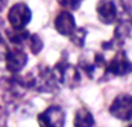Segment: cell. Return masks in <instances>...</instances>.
Wrapping results in <instances>:
<instances>
[{"label": "cell", "mask_w": 132, "mask_h": 127, "mask_svg": "<svg viewBox=\"0 0 132 127\" xmlns=\"http://www.w3.org/2000/svg\"><path fill=\"white\" fill-rule=\"evenodd\" d=\"M29 89H34L38 92L53 94L58 90V81L53 73V69L48 65L40 64L25 75Z\"/></svg>", "instance_id": "obj_1"}, {"label": "cell", "mask_w": 132, "mask_h": 127, "mask_svg": "<svg viewBox=\"0 0 132 127\" xmlns=\"http://www.w3.org/2000/svg\"><path fill=\"white\" fill-rule=\"evenodd\" d=\"M52 69L59 85H65L69 89H74L80 84V72L77 67L69 63L67 58H61Z\"/></svg>", "instance_id": "obj_2"}, {"label": "cell", "mask_w": 132, "mask_h": 127, "mask_svg": "<svg viewBox=\"0 0 132 127\" xmlns=\"http://www.w3.org/2000/svg\"><path fill=\"white\" fill-rule=\"evenodd\" d=\"M79 64H80V69L84 70L85 74L93 80H96V79L101 80L103 78L108 77V73H106L108 62L104 59L100 53H94L93 57L90 58L80 57Z\"/></svg>", "instance_id": "obj_3"}, {"label": "cell", "mask_w": 132, "mask_h": 127, "mask_svg": "<svg viewBox=\"0 0 132 127\" xmlns=\"http://www.w3.org/2000/svg\"><path fill=\"white\" fill-rule=\"evenodd\" d=\"M109 112L112 117L121 121L132 120V95L120 94L117 95L109 107Z\"/></svg>", "instance_id": "obj_4"}, {"label": "cell", "mask_w": 132, "mask_h": 127, "mask_svg": "<svg viewBox=\"0 0 132 127\" xmlns=\"http://www.w3.org/2000/svg\"><path fill=\"white\" fill-rule=\"evenodd\" d=\"M40 127H64L65 112L58 105H51L37 116Z\"/></svg>", "instance_id": "obj_5"}, {"label": "cell", "mask_w": 132, "mask_h": 127, "mask_svg": "<svg viewBox=\"0 0 132 127\" xmlns=\"http://www.w3.org/2000/svg\"><path fill=\"white\" fill-rule=\"evenodd\" d=\"M32 19V11L25 3H16L7 12V20L12 29H25Z\"/></svg>", "instance_id": "obj_6"}, {"label": "cell", "mask_w": 132, "mask_h": 127, "mask_svg": "<svg viewBox=\"0 0 132 127\" xmlns=\"http://www.w3.org/2000/svg\"><path fill=\"white\" fill-rule=\"evenodd\" d=\"M108 77H126L132 73V62L128 59L125 51H119L114 57L111 58L108 68H106Z\"/></svg>", "instance_id": "obj_7"}, {"label": "cell", "mask_w": 132, "mask_h": 127, "mask_svg": "<svg viewBox=\"0 0 132 127\" xmlns=\"http://www.w3.org/2000/svg\"><path fill=\"white\" fill-rule=\"evenodd\" d=\"M5 65L6 69L11 74H19L27 64V54L20 47H12L9 48V51L5 56Z\"/></svg>", "instance_id": "obj_8"}, {"label": "cell", "mask_w": 132, "mask_h": 127, "mask_svg": "<svg viewBox=\"0 0 132 127\" xmlns=\"http://www.w3.org/2000/svg\"><path fill=\"white\" fill-rule=\"evenodd\" d=\"M96 14L100 22L104 25H111L117 21L119 11L114 0H99L96 4Z\"/></svg>", "instance_id": "obj_9"}, {"label": "cell", "mask_w": 132, "mask_h": 127, "mask_svg": "<svg viewBox=\"0 0 132 127\" xmlns=\"http://www.w3.org/2000/svg\"><path fill=\"white\" fill-rule=\"evenodd\" d=\"M131 21H120V22L116 25L115 31H114V36L109 42H104L103 47L105 49H115L119 48L123 45V42L126 41V38L130 37L131 33Z\"/></svg>", "instance_id": "obj_10"}, {"label": "cell", "mask_w": 132, "mask_h": 127, "mask_svg": "<svg viewBox=\"0 0 132 127\" xmlns=\"http://www.w3.org/2000/svg\"><path fill=\"white\" fill-rule=\"evenodd\" d=\"M54 29L62 36H70L77 29L74 16L68 10H63L54 19Z\"/></svg>", "instance_id": "obj_11"}, {"label": "cell", "mask_w": 132, "mask_h": 127, "mask_svg": "<svg viewBox=\"0 0 132 127\" xmlns=\"http://www.w3.org/2000/svg\"><path fill=\"white\" fill-rule=\"evenodd\" d=\"M5 33L9 42L12 43L14 47H20V48L23 43H27L29 37L31 35L26 29H12V27L6 30Z\"/></svg>", "instance_id": "obj_12"}, {"label": "cell", "mask_w": 132, "mask_h": 127, "mask_svg": "<svg viewBox=\"0 0 132 127\" xmlns=\"http://www.w3.org/2000/svg\"><path fill=\"white\" fill-rule=\"evenodd\" d=\"M73 125L74 127H94L95 120L93 114L86 107H80L75 112Z\"/></svg>", "instance_id": "obj_13"}, {"label": "cell", "mask_w": 132, "mask_h": 127, "mask_svg": "<svg viewBox=\"0 0 132 127\" xmlns=\"http://www.w3.org/2000/svg\"><path fill=\"white\" fill-rule=\"evenodd\" d=\"M85 37L86 30L84 27H77L74 32L69 36V40L74 46L81 48V47H84V43H85Z\"/></svg>", "instance_id": "obj_14"}, {"label": "cell", "mask_w": 132, "mask_h": 127, "mask_svg": "<svg viewBox=\"0 0 132 127\" xmlns=\"http://www.w3.org/2000/svg\"><path fill=\"white\" fill-rule=\"evenodd\" d=\"M27 43H29V47H30V51L32 54H38V53L43 49V41L41 38L40 36L37 35V33H31L29 37V41H27Z\"/></svg>", "instance_id": "obj_15"}, {"label": "cell", "mask_w": 132, "mask_h": 127, "mask_svg": "<svg viewBox=\"0 0 132 127\" xmlns=\"http://www.w3.org/2000/svg\"><path fill=\"white\" fill-rule=\"evenodd\" d=\"M81 1L83 0H57V3L59 5L67 9V10H70V11H74V10H78L79 6L81 5Z\"/></svg>", "instance_id": "obj_16"}, {"label": "cell", "mask_w": 132, "mask_h": 127, "mask_svg": "<svg viewBox=\"0 0 132 127\" xmlns=\"http://www.w3.org/2000/svg\"><path fill=\"white\" fill-rule=\"evenodd\" d=\"M7 51H9L7 43H6L5 38L3 37V35L0 33V59H4V58H5Z\"/></svg>", "instance_id": "obj_17"}, {"label": "cell", "mask_w": 132, "mask_h": 127, "mask_svg": "<svg viewBox=\"0 0 132 127\" xmlns=\"http://www.w3.org/2000/svg\"><path fill=\"white\" fill-rule=\"evenodd\" d=\"M122 7L125 9V11L132 16V0H120Z\"/></svg>", "instance_id": "obj_18"}, {"label": "cell", "mask_w": 132, "mask_h": 127, "mask_svg": "<svg viewBox=\"0 0 132 127\" xmlns=\"http://www.w3.org/2000/svg\"><path fill=\"white\" fill-rule=\"evenodd\" d=\"M7 5V0H0V12L3 11Z\"/></svg>", "instance_id": "obj_19"}, {"label": "cell", "mask_w": 132, "mask_h": 127, "mask_svg": "<svg viewBox=\"0 0 132 127\" xmlns=\"http://www.w3.org/2000/svg\"><path fill=\"white\" fill-rule=\"evenodd\" d=\"M3 26H4V20L0 18V27H3Z\"/></svg>", "instance_id": "obj_20"}, {"label": "cell", "mask_w": 132, "mask_h": 127, "mask_svg": "<svg viewBox=\"0 0 132 127\" xmlns=\"http://www.w3.org/2000/svg\"><path fill=\"white\" fill-rule=\"evenodd\" d=\"M130 122H131V123L128 125V127H132V120H131V121H130Z\"/></svg>", "instance_id": "obj_21"}, {"label": "cell", "mask_w": 132, "mask_h": 127, "mask_svg": "<svg viewBox=\"0 0 132 127\" xmlns=\"http://www.w3.org/2000/svg\"><path fill=\"white\" fill-rule=\"evenodd\" d=\"M131 26H132V20H131Z\"/></svg>", "instance_id": "obj_22"}]
</instances>
